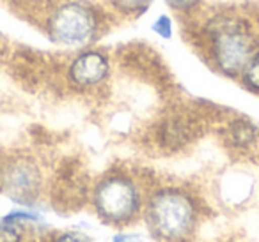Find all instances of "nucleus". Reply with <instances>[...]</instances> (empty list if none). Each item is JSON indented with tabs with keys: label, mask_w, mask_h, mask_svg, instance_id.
<instances>
[{
	"label": "nucleus",
	"mask_w": 259,
	"mask_h": 242,
	"mask_svg": "<svg viewBox=\"0 0 259 242\" xmlns=\"http://www.w3.org/2000/svg\"><path fill=\"white\" fill-rule=\"evenodd\" d=\"M201 37L211 64L226 76L241 75L259 51L252 25L236 13H215L201 27Z\"/></svg>",
	"instance_id": "1"
},
{
	"label": "nucleus",
	"mask_w": 259,
	"mask_h": 242,
	"mask_svg": "<svg viewBox=\"0 0 259 242\" xmlns=\"http://www.w3.org/2000/svg\"><path fill=\"white\" fill-rule=\"evenodd\" d=\"M197 209L188 193L181 189H160L148 203V221L153 233L163 240H178L192 231Z\"/></svg>",
	"instance_id": "2"
},
{
	"label": "nucleus",
	"mask_w": 259,
	"mask_h": 242,
	"mask_svg": "<svg viewBox=\"0 0 259 242\" xmlns=\"http://www.w3.org/2000/svg\"><path fill=\"white\" fill-rule=\"evenodd\" d=\"M101 13L82 0L59 4L47 20L48 37L62 46H83L101 32Z\"/></svg>",
	"instance_id": "3"
},
{
	"label": "nucleus",
	"mask_w": 259,
	"mask_h": 242,
	"mask_svg": "<svg viewBox=\"0 0 259 242\" xmlns=\"http://www.w3.org/2000/svg\"><path fill=\"white\" fill-rule=\"evenodd\" d=\"M98 216L108 223H126L141 209V193L126 175H108L98 182L93 193Z\"/></svg>",
	"instance_id": "4"
},
{
	"label": "nucleus",
	"mask_w": 259,
	"mask_h": 242,
	"mask_svg": "<svg viewBox=\"0 0 259 242\" xmlns=\"http://www.w3.org/2000/svg\"><path fill=\"white\" fill-rule=\"evenodd\" d=\"M41 175L30 161H13L0 171V189L18 202H30L37 196Z\"/></svg>",
	"instance_id": "5"
},
{
	"label": "nucleus",
	"mask_w": 259,
	"mask_h": 242,
	"mask_svg": "<svg viewBox=\"0 0 259 242\" xmlns=\"http://www.w3.org/2000/svg\"><path fill=\"white\" fill-rule=\"evenodd\" d=\"M110 75V60L103 51L83 50L71 60L68 76L76 87L91 89L107 80Z\"/></svg>",
	"instance_id": "6"
},
{
	"label": "nucleus",
	"mask_w": 259,
	"mask_h": 242,
	"mask_svg": "<svg viewBox=\"0 0 259 242\" xmlns=\"http://www.w3.org/2000/svg\"><path fill=\"white\" fill-rule=\"evenodd\" d=\"M190 138V126L181 118H169L160 129V142L167 149H180Z\"/></svg>",
	"instance_id": "7"
},
{
	"label": "nucleus",
	"mask_w": 259,
	"mask_h": 242,
	"mask_svg": "<svg viewBox=\"0 0 259 242\" xmlns=\"http://www.w3.org/2000/svg\"><path fill=\"white\" fill-rule=\"evenodd\" d=\"M227 135H229V140L234 147H238V149H247L252 143H255V140H257V136H259V131L252 122L245 120V118H236V120L229 124Z\"/></svg>",
	"instance_id": "8"
},
{
	"label": "nucleus",
	"mask_w": 259,
	"mask_h": 242,
	"mask_svg": "<svg viewBox=\"0 0 259 242\" xmlns=\"http://www.w3.org/2000/svg\"><path fill=\"white\" fill-rule=\"evenodd\" d=\"M153 0H108V4L121 15H141L149 8Z\"/></svg>",
	"instance_id": "9"
},
{
	"label": "nucleus",
	"mask_w": 259,
	"mask_h": 242,
	"mask_svg": "<svg viewBox=\"0 0 259 242\" xmlns=\"http://www.w3.org/2000/svg\"><path fill=\"white\" fill-rule=\"evenodd\" d=\"M22 235L20 221H16L11 216L0 219V242H20Z\"/></svg>",
	"instance_id": "10"
},
{
	"label": "nucleus",
	"mask_w": 259,
	"mask_h": 242,
	"mask_svg": "<svg viewBox=\"0 0 259 242\" xmlns=\"http://www.w3.org/2000/svg\"><path fill=\"white\" fill-rule=\"evenodd\" d=\"M240 76H241V82L245 83V87L248 90L259 94V51L250 58V62L241 71Z\"/></svg>",
	"instance_id": "11"
},
{
	"label": "nucleus",
	"mask_w": 259,
	"mask_h": 242,
	"mask_svg": "<svg viewBox=\"0 0 259 242\" xmlns=\"http://www.w3.org/2000/svg\"><path fill=\"white\" fill-rule=\"evenodd\" d=\"M201 0H167V4H169L170 9L178 13H188L199 4Z\"/></svg>",
	"instance_id": "12"
},
{
	"label": "nucleus",
	"mask_w": 259,
	"mask_h": 242,
	"mask_svg": "<svg viewBox=\"0 0 259 242\" xmlns=\"http://www.w3.org/2000/svg\"><path fill=\"white\" fill-rule=\"evenodd\" d=\"M155 32L158 34V36L165 37V39L170 37V34H172V22H170L167 16H160L155 23Z\"/></svg>",
	"instance_id": "13"
},
{
	"label": "nucleus",
	"mask_w": 259,
	"mask_h": 242,
	"mask_svg": "<svg viewBox=\"0 0 259 242\" xmlns=\"http://www.w3.org/2000/svg\"><path fill=\"white\" fill-rule=\"evenodd\" d=\"M55 242H82V238L75 233H64V235H61Z\"/></svg>",
	"instance_id": "14"
},
{
	"label": "nucleus",
	"mask_w": 259,
	"mask_h": 242,
	"mask_svg": "<svg viewBox=\"0 0 259 242\" xmlns=\"http://www.w3.org/2000/svg\"><path fill=\"white\" fill-rule=\"evenodd\" d=\"M114 242H139V238L137 237H132V238H128V237H117V238H114Z\"/></svg>",
	"instance_id": "15"
}]
</instances>
